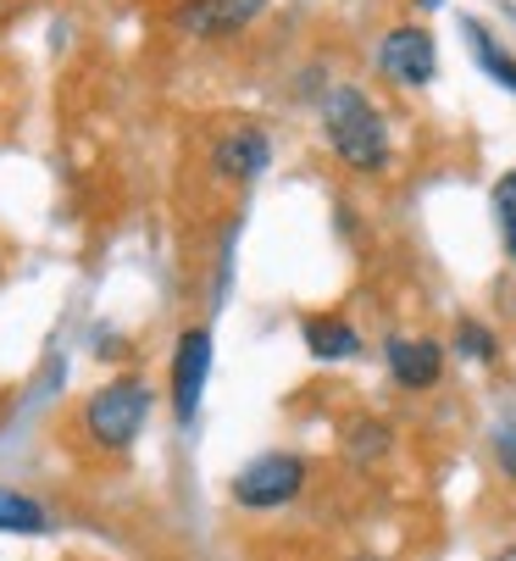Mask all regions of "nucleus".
<instances>
[{
  "label": "nucleus",
  "instance_id": "obj_1",
  "mask_svg": "<svg viewBox=\"0 0 516 561\" xmlns=\"http://www.w3.org/2000/svg\"><path fill=\"white\" fill-rule=\"evenodd\" d=\"M322 123H328V145H333L351 168L378 173V168L389 162V128H383L378 106H372L362 90L339 84V90L328 95V106H322Z\"/></svg>",
  "mask_w": 516,
  "mask_h": 561
},
{
  "label": "nucleus",
  "instance_id": "obj_2",
  "mask_svg": "<svg viewBox=\"0 0 516 561\" xmlns=\"http://www.w3.org/2000/svg\"><path fill=\"white\" fill-rule=\"evenodd\" d=\"M145 412H150V389H145V383H134V378H123V383H106V389L90 400L83 423H90V434H95L101 445L123 450V445L139 434Z\"/></svg>",
  "mask_w": 516,
  "mask_h": 561
},
{
  "label": "nucleus",
  "instance_id": "obj_3",
  "mask_svg": "<svg viewBox=\"0 0 516 561\" xmlns=\"http://www.w3.org/2000/svg\"><path fill=\"white\" fill-rule=\"evenodd\" d=\"M300 484H306V467L295 456H262L233 478V495L239 506H284L300 495Z\"/></svg>",
  "mask_w": 516,
  "mask_h": 561
},
{
  "label": "nucleus",
  "instance_id": "obj_4",
  "mask_svg": "<svg viewBox=\"0 0 516 561\" xmlns=\"http://www.w3.org/2000/svg\"><path fill=\"white\" fill-rule=\"evenodd\" d=\"M378 67L394 78V84H405V90L434 84V67H439V56H434V34H422V28H394V34H383V45H378Z\"/></svg>",
  "mask_w": 516,
  "mask_h": 561
},
{
  "label": "nucleus",
  "instance_id": "obj_5",
  "mask_svg": "<svg viewBox=\"0 0 516 561\" xmlns=\"http://www.w3.org/2000/svg\"><path fill=\"white\" fill-rule=\"evenodd\" d=\"M206 373H211V334L206 329H190L179 340V356H172V407H179V417L190 423L200 394H206Z\"/></svg>",
  "mask_w": 516,
  "mask_h": 561
},
{
  "label": "nucleus",
  "instance_id": "obj_6",
  "mask_svg": "<svg viewBox=\"0 0 516 561\" xmlns=\"http://www.w3.org/2000/svg\"><path fill=\"white\" fill-rule=\"evenodd\" d=\"M262 7H267V0H184V7H179V28L184 34H233Z\"/></svg>",
  "mask_w": 516,
  "mask_h": 561
},
{
  "label": "nucleus",
  "instance_id": "obj_7",
  "mask_svg": "<svg viewBox=\"0 0 516 561\" xmlns=\"http://www.w3.org/2000/svg\"><path fill=\"white\" fill-rule=\"evenodd\" d=\"M439 367H445V351H439L434 340H394V345H389V373H394L405 389L439 383Z\"/></svg>",
  "mask_w": 516,
  "mask_h": 561
},
{
  "label": "nucleus",
  "instance_id": "obj_8",
  "mask_svg": "<svg viewBox=\"0 0 516 561\" xmlns=\"http://www.w3.org/2000/svg\"><path fill=\"white\" fill-rule=\"evenodd\" d=\"M217 168L228 173V179H255L267 168V139L255 134V128H239L222 150H217Z\"/></svg>",
  "mask_w": 516,
  "mask_h": 561
},
{
  "label": "nucleus",
  "instance_id": "obj_9",
  "mask_svg": "<svg viewBox=\"0 0 516 561\" xmlns=\"http://www.w3.org/2000/svg\"><path fill=\"white\" fill-rule=\"evenodd\" d=\"M306 345H311V356H322V362L356 356V329L339 323V317H311V323H306Z\"/></svg>",
  "mask_w": 516,
  "mask_h": 561
},
{
  "label": "nucleus",
  "instance_id": "obj_10",
  "mask_svg": "<svg viewBox=\"0 0 516 561\" xmlns=\"http://www.w3.org/2000/svg\"><path fill=\"white\" fill-rule=\"evenodd\" d=\"M0 528H7V534H39V528H45V512H39L28 495L0 490Z\"/></svg>",
  "mask_w": 516,
  "mask_h": 561
},
{
  "label": "nucleus",
  "instance_id": "obj_11",
  "mask_svg": "<svg viewBox=\"0 0 516 561\" xmlns=\"http://www.w3.org/2000/svg\"><path fill=\"white\" fill-rule=\"evenodd\" d=\"M467 34H472V50H478V61H483L494 78H500L505 90H516V61H511V56H505V50H500V45L483 34V28H467Z\"/></svg>",
  "mask_w": 516,
  "mask_h": 561
},
{
  "label": "nucleus",
  "instance_id": "obj_12",
  "mask_svg": "<svg viewBox=\"0 0 516 561\" xmlns=\"http://www.w3.org/2000/svg\"><path fill=\"white\" fill-rule=\"evenodd\" d=\"M494 211H500V228H505V245L516 251V173H505L494 184Z\"/></svg>",
  "mask_w": 516,
  "mask_h": 561
},
{
  "label": "nucleus",
  "instance_id": "obj_13",
  "mask_svg": "<svg viewBox=\"0 0 516 561\" xmlns=\"http://www.w3.org/2000/svg\"><path fill=\"white\" fill-rule=\"evenodd\" d=\"M456 345H461L467 356H478V362H494V356H500L494 334H489V329H478V323H461V329H456Z\"/></svg>",
  "mask_w": 516,
  "mask_h": 561
},
{
  "label": "nucleus",
  "instance_id": "obj_14",
  "mask_svg": "<svg viewBox=\"0 0 516 561\" xmlns=\"http://www.w3.org/2000/svg\"><path fill=\"white\" fill-rule=\"evenodd\" d=\"M500 467H505V478H516V434L500 439Z\"/></svg>",
  "mask_w": 516,
  "mask_h": 561
},
{
  "label": "nucleus",
  "instance_id": "obj_15",
  "mask_svg": "<svg viewBox=\"0 0 516 561\" xmlns=\"http://www.w3.org/2000/svg\"><path fill=\"white\" fill-rule=\"evenodd\" d=\"M494 561H516V550H500V556H494Z\"/></svg>",
  "mask_w": 516,
  "mask_h": 561
}]
</instances>
